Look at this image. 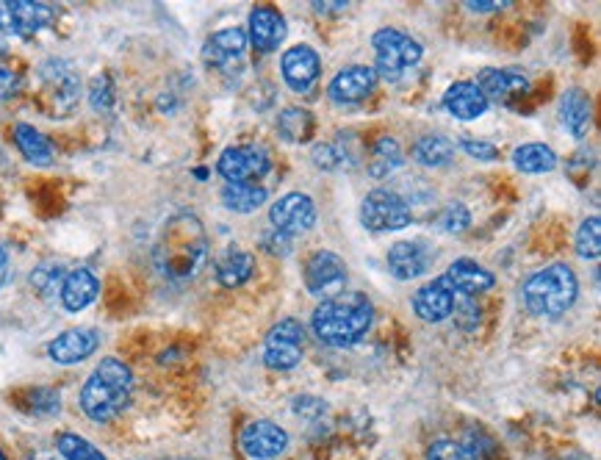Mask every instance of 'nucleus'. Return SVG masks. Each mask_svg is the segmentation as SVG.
I'll list each match as a JSON object with an SVG mask.
<instances>
[{
  "label": "nucleus",
  "mask_w": 601,
  "mask_h": 460,
  "mask_svg": "<svg viewBox=\"0 0 601 460\" xmlns=\"http://www.w3.org/2000/svg\"><path fill=\"white\" fill-rule=\"evenodd\" d=\"M452 305H455V291L449 289L441 278L427 283V286H421L413 294V311H416V316L424 319V322H433V325L452 316Z\"/></svg>",
  "instance_id": "412c9836"
},
{
  "label": "nucleus",
  "mask_w": 601,
  "mask_h": 460,
  "mask_svg": "<svg viewBox=\"0 0 601 460\" xmlns=\"http://www.w3.org/2000/svg\"><path fill=\"white\" fill-rule=\"evenodd\" d=\"M413 222L408 200L391 189H374L363 197L361 203V225L374 233L402 230Z\"/></svg>",
  "instance_id": "423d86ee"
},
{
  "label": "nucleus",
  "mask_w": 601,
  "mask_h": 460,
  "mask_svg": "<svg viewBox=\"0 0 601 460\" xmlns=\"http://www.w3.org/2000/svg\"><path fill=\"white\" fill-rule=\"evenodd\" d=\"M579 280L568 264H549L524 283V305L529 314L557 319L577 303Z\"/></svg>",
  "instance_id": "20e7f679"
},
{
  "label": "nucleus",
  "mask_w": 601,
  "mask_h": 460,
  "mask_svg": "<svg viewBox=\"0 0 601 460\" xmlns=\"http://www.w3.org/2000/svg\"><path fill=\"white\" fill-rule=\"evenodd\" d=\"M374 322L372 300L361 291H341L338 297L322 300L311 314V330L327 347H352L369 333Z\"/></svg>",
  "instance_id": "f257e3e1"
},
{
  "label": "nucleus",
  "mask_w": 601,
  "mask_h": 460,
  "mask_svg": "<svg viewBox=\"0 0 601 460\" xmlns=\"http://www.w3.org/2000/svg\"><path fill=\"white\" fill-rule=\"evenodd\" d=\"M114 100H117V92H114L111 75H97L95 81H92V86H89V103H92V109L111 111L114 109Z\"/></svg>",
  "instance_id": "c9c22d12"
},
{
  "label": "nucleus",
  "mask_w": 601,
  "mask_h": 460,
  "mask_svg": "<svg viewBox=\"0 0 601 460\" xmlns=\"http://www.w3.org/2000/svg\"><path fill=\"white\" fill-rule=\"evenodd\" d=\"M269 222H272V230L289 236V239H297L316 225V203L302 192L283 194L269 208Z\"/></svg>",
  "instance_id": "9d476101"
},
{
  "label": "nucleus",
  "mask_w": 601,
  "mask_h": 460,
  "mask_svg": "<svg viewBox=\"0 0 601 460\" xmlns=\"http://www.w3.org/2000/svg\"><path fill=\"white\" fill-rule=\"evenodd\" d=\"M302 278H305V289L311 291L313 297L330 300V297H338L347 286V264L341 255L330 253V250H316L305 261Z\"/></svg>",
  "instance_id": "1a4fd4ad"
},
{
  "label": "nucleus",
  "mask_w": 601,
  "mask_h": 460,
  "mask_svg": "<svg viewBox=\"0 0 601 460\" xmlns=\"http://www.w3.org/2000/svg\"><path fill=\"white\" fill-rule=\"evenodd\" d=\"M452 314H455V325L460 330H474L480 325V305L474 303V297L460 294V300H455V305H452Z\"/></svg>",
  "instance_id": "e433bc0d"
},
{
  "label": "nucleus",
  "mask_w": 601,
  "mask_h": 460,
  "mask_svg": "<svg viewBox=\"0 0 601 460\" xmlns=\"http://www.w3.org/2000/svg\"><path fill=\"white\" fill-rule=\"evenodd\" d=\"M255 272V255L244 253V250H228L219 258L217 264V280L225 289H239L247 280L253 278Z\"/></svg>",
  "instance_id": "bb28decb"
},
{
  "label": "nucleus",
  "mask_w": 601,
  "mask_h": 460,
  "mask_svg": "<svg viewBox=\"0 0 601 460\" xmlns=\"http://www.w3.org/2000/svg\"><path fill=\"white\" fill-rule=\"evenodd\" d=\"M100 347V333L92 327H73L64 330L61 336L48 344V355L61 366L81 364L86 358H92Z\"/></svg>",
  "instance_id": "4468645a"
},
{
  "label": "nucleus",
  "mask_w": 601,
  "mask_h": 460,
  "mask_svg": "<svg viewBox=\"0 0 601 460\" xmlns=\"http://www.w3.org/2000/svg\"><path fill=\"white\" fill-rule=\"evenodd\" d=\"M477 89H480L485 100H499V103H510L513 97H521L529 89V78L518 70H482L477 75Z\"/></svg>",
  "instance_id": "aec40b11"
},
{
  "label": "nucleus",
  "mask_w": 601,
  "mask_h": 460,
  "mask_svg": "<svg viewBox=\"0 0 601 460\" xmlns=\"http://www.w3.org/2000/svg\"><path fill=\"white\" fill-rule=\"evenodd\" d=\"M208 261V236L194 214H178L161 230L156 242V267L172 280L194 278Z\"/></svg>",
  "instance_id": "f03ea898"
},
{
  "label": "nucleus",
  "mask_w": 601,
  "mask_h": 460,
  "mask_svg": "<svg viewBox=\"0 0 601 460\" xmlns=\"http://www.w3.org/2000/svg\"><path fill=\"white\" fill-rule=\"evenodd\" d=\"M269 153L258 145L228 147L217 161L219 175L228 183H255L269 172Z\"/></svg>",
  "instance_id": "9b49d317"
},
{
  "label": "nucleus",
  "mask_w": 601,
  "mask_h": 460,
  "mask_svg": "<svg viewBox=\"0 0 601 460\" xmlns=\"http://www.w3.org/2000/svg\"><path fill=\"white\" fill-rule=\"evenodd\" d=\"M405 164L402 158V147L394 136H380L372 145V158H369V172L374 178H385L394 170H399Z\"/></svg>",
  "instance_id": "2f4dec72"
},
{
  "label": "nucleus",
  "mask_w": 601,
  "mask_h": 460,
  "mask_svg": "<svg viewBox=\"0 0 601 460\" xmlns=\"http://www.w3.org/2000/svg\"><path fill=\"white\" fill-rule=\"evenodd\" d=\"M280 70H283V81L289 84V89L294 92H308L316 78L322 73V59L319 53L308 45H297L289 48L280 59Z\"/></svg>",
  "instance_id": "2eb2a0df"
},
{
  "label": "nucleus",
  "mask_w": 601,
  "mask_h": 460,
  "mask_svg": "<svg viewBox=\"0 0 601 460\" xmlns=\"http://www.w3.org/2000/svg\"><path fill=\"white\" fill-rule=\"evenodd\" d=\"M435 228L441 230V233H449V236H455V233H463V230L471 225V214L469 208L463 206V203H449L444 206L438 214H435Z\"/></svg>",
  "instance_id": "f704fd0d"
},
{
  "label": "nucleus",
  "mask_w": 601,
  "mask_h": 460,
  "mask_svg": "<svg viewBox=\"0 0 601 460\" xmlns=\"http://www.w3.org/2000/svg\"><path fill=\"white\" fill-rule=\"evenodd\" d=\"M133 391L131 366L120 358H103L81 388V408L92 422H111L128 405Z\"/></svg>",
  "instance_id": "7ed1b4c3"
},
{
  "label": "nucleus",
  "mask_w": 601,
  "mask_h": 460,
  "mask_svg": "<svg viewBox=\"0 0 601 460\" xmlns=\"http://www.w3.org/2000/svg\"><path fill=\"white\" fill-rule=\"evenodd\" d=\"M452 291H460L463 297H477L482 291L493 289V272H488L485 267H480L477 261H469V258H460L452 267L446 269V275L441 278Z\"/></svg>",
  "instance_id": "4be33fe9"
},
{
  "label": "nucleus",
  "mask_w": 601,
  "mask_h": 460,
  "mask_svg": "<svg viewBox=\"0 0 601 460\" xmlns=\"http://www.w3.org/2000/svg\"><path fill=\"white\" fill-rule=\"evenodd\" d=\"M313 9H316V12H322V14L344 12V9H347V3H341V0H333V3H316Z\"/></svg>",
  "instance_id": "de8ad7c7"
},
{
  "label": "nucleus",
  "mask_w": 601,
  "mask_h": 460,
  "mask_svg": "<svg viewBox=\"0 0 601 460\" xmlns=\"http://www.w3.org/2000/svg\"><path fill=\"white\" fill-rule=\"evenodd\" d=\"M560 120L568 128V134L582 136L590 131V122H593V103H590V95L579 86H571L563 97H560Z\"/></svg>",
  "instance_id": "393cba45"
},
{
  "label": "nucleus",
  "mask_w": 601,
  "mask_h": 460,
  "mask_svg": "<svg viewBox=\"0 0 601 460\" xmlns=\"http://www.w3.org/2000/svg\"><path fill=\"white\" fill-rule=\"evenodd\" d=\"M42 86L48 97V109L53 117H67L78 106L81 97V81L75 70L61 59H50L42 64Z\"/></svg>",
  "instance_id": "0eeeda50"
},
{
  "label": "nucleus",
  "mask_w": 601,
  "mask_h": 460,
  "mask_svg": "<svg viewBox=\"0 0 601 460\" xmlns=\"http://www.w3.org/2000/svg\"><path fill=\"white\" fill-rule=\"evenodd\" d=\"M377 73H374V67H366V64H352L347 70H341V73L330 81V89H327V95L330 100H336V103H361L366 97L372 95L374 86H377Z\"/></svg>",
  "instance_id": "dca6fc26"
},
{
  "label": "nucleus",
  "mask_w": 601,
  "mask_h": 460,
  "mask_svg": "<svg viewBox=\"0 0 601 460\" xmlns=\"http://www.w3.org/2000/svg\"><path fill=\"white\" fill-rule=\"evenodd\" d=\"M244 50H247V34L241 28H225L205 39L203 61L217 70H230V67H239Z\"/></svg>",
  "instance_id": "f3484780"
},
{
  "label": "nucleus",
  "mask_w": 601,
  "mask_h": 460,
  "mask_svg": "<svg viewBox=\"0 0 601 460\" xmlns=\"http://www.w3.org/2000/svg\"><path fill=\"white\" fill-rule=\"evenodd\" d=\"M31 400H37L31 408L37 413H56L59 411V394L56 391H50V388H37L34 394H31Z\"/></svg>",
  "instance_id": "37998d69"
},
{
  "label": "nucleus",
  "mask_w": 601,
  "mask_h": 460,
  "mask_svg": "<svg viewBox=\"0 0 601 460\" xmlns=\"http://www.w3.org/2000/svg\"><path fill=\"white\" fill-rule=\"evenodd\" d=\"M513 164L521 172H527V175H543V172H552L557 167V153L549 145L529 142V145H521L513 153Z\"/></svg>",
  "instance_id": "c756f323"
},
{
  "label": "nucleus",
  "mask_w": 601,
  "mask_h": 460,
  "mask_svg": "<svg viewBox=\"0 0 601 460\" xmlns=\"http://www.w3.org/2000/svg\"><path fill=\"white\" fill-rule=\"evenodd\" d=\"M53 6L48 3H34V0H9L0 3V31L14 34V37H31L42 28L53 23Z\"/></svg>",
  "instance_id": "f8f14e48"
},
{
  "label": "nucleus",
  "mask_w": 601,
  "mask_h": 460,
  "mask_svg": "<svg viewBox=\"0 0 601 460\" xmlns=\"http://www.w3.org/2000/svg\"><path fill=\"white\" fill-rule=\"evenodd\" d=\"M39 460H56V458H39Z\"/></svg>",
  "instance_id": "603ef678"
},
{
  "label": "nucleus",
  "mask_w": 601,
  "mask_h": 460,
  "mask_svg": "<svg viewBox=\"0 0 601 460\" xmlns=\"http://www.w3.org/2000/svg\"><path fill=\"white\" fill-rule=\"evenodd\" d=\"M455 156V145L441 134L421 136L419 142L413 145V158L419 161L421 167H446Z\"/></svg>",
  "instance_id": "7c9ffc66"
},
{
  "label": "nucleus",
  "mask_w": 601,
  "mask_h": 460,
  "mask_svg": "<svg viewBox=\"0 0 601 460\" xmlns=\"http://www.w3.org/2000/svg\"><path fill=\"white\" fill-rule=\"evenodd\" d=\"M6 278H9V253L0 247V286L6 283Z\"/></svg>",
  "instance_id": "09e8293b"
},
{
  "label": "nucleus",
  "mask_w": 601,
  "mask_h": 460,
  "mask_svg": "<svg viewBox=\"0 0 601 460\" xmlns=\"http://www.w3.org/2000/svg\"><path fill=\"white\" fill-rule=\"evenodd\" d=\"M97 291H100V280L89 272V269H73L67 272L64 280H61V305L70 311V314H78L97 300Z\"/></svg>",
  "instance_id": "b1692460"
},
{
  "label": "nucleus",
  "mask_w": 601,
  "mask_h": 460,
  "mask_svg": "<svg viewBox=\"0 0 601 460\" xmlns=\"http://www.w3.org/2000/svg\"><path fill=\"white\" fill-rule=\"evenodd\" d=\"M56 447L64 460H106V455L97 447H92L86 438L75 436V433H61L56 438Z\"/></svg>",
  "instance_id": "473e14b6"
},
{
  "label": "nucleus",
  "mask_w": 601,
  "mask_h": 460,
  "mask_svg": "<svg viewBox=\"0 0 601 460\" xmlns=\"http://www.w3.org/2000/svg\"><path fill=\"white\" fill-rule=\"evenodd\" d=\"M427 460H471L469 452L460 447V441L452 438H438L427 449Z\"/></svg>",
  "instance_id": "58836bf2"
},
{
  "label": "nucleus",
  "mask_w": 601,
  "mask_h": 460,
  "mask_svg": "<svg viewBox=\"0 0 601 460\" xmlns=\"http://www.w3.org/2000/svg\"><path fill=\"white\" fill-rule=\"evenodd\" d=\"M266 189L258 183H228L222 189V203L236 214H253L266 203Z\"/></svg>",
  "instance_id": "c85d7f7f"
},
{
  "label": "nucleus",
  "mask_w": 601,
  "mask_h": 460,
  "mask_svg": "<svg viewBox=\"0 0 601 460\" xmlns=\"http://www.w3.org/2000/svg\"><path fill=\"white\" fill-rule=\"evenodd\" d=\"M488 100L482 95L474 81H457L444 92V109L455 117V120H480L488 111Z\"/></svg>",
  "instance_id": "5701e85b"
},
{
  "label": "nucleus",
  "mask_w": 601,
  "mask_h": 460,
  "mask_svg": "<svg viewBox=\"0 0 601 460\" xmlns=\"http://www.w3.org/2000/svg\"><path fill=\"white\" fill-rule=\"evenodd\" d=\"M14 142L20 147L25 161H31L34 167H50L53 164V145L48 142V136H42L28 122H17L14 125Z\"/></svg>",
  "instance_id": "a878e982"
},
{
  "label": "nucleus",
  "mask_w": 601,
  "mask_h": 460,
  "mask_svg": "<svg viewBox=\"0 0 601 460\" xmlns=\"http://www.w3.org/2000/svg\"><path fill=\"white\" fill-rule=\"evenodd\" d=\"M460 147L469 153L471 158H480V161H496L499 158V147L493 142H482V139H463Z\"/></svg>",
  "instance_id": "a19ab883"
},
{
  "label": "nucleus",
  "mask_w": 601,
  "mask_h": 460,
  "mask_svg": "<svg viewBox=\"0 0 601 460\" xmlns=\"http://www.w3.org/2000/svg\"><path fill=\"white\" fill-rule=\"evenodd\" d=\"M577 253L585 261H593L601 255V219L590 217L585 219L577 230Z\"/></svg>",
  "instance_id": "72a5a7b5"
},
{
  "label": "nucleus",
  "mask_w": 601,
  "mask_h": 460,
  "mask_svg": "<svg viewBox=\"0 0 601 460\" xmlns=\"http://www.w3.org/2000/svg\"><path fill=\"white\" fill-rule=\"evenodd\" d=\"M344 158H347V153H344L336 142H325V145L313 147V164L322 167V170H341V167H344Z\"/></svg>",
  "instance_id": "4c0bfd02"
},
{
  "label": "nucleus",
  "mask_w": 601,
  "mask_h": 460,
  "mask_svg": "<svg viewBox=\"0 0 601 460\" xmlns=\"http://www.w3.org/2000/svg\"><path fill=\"white\" fill-rule=\"evenodd\" d=\"M3 56H6V45L0 42V59H3Z\"/></svg>",
  "instance_id": "8fccbe9b"
},
{
  "label": "nucleus",
  "mask_w": 601,
  "mask_h": 460,
  "mask_svg": "<svg viewBox=\"0 0 601 460\" xmlns=\"http://www.w3.org/2000/svg\"><path fill=\"white\" fill-rule=\"evenodd\" d=\"M61 280H64L61 267H39L37 272L31 275V286H34L39 294H50V291L61 289Z\"/></svg>",
  "instance_id": "ea45409f"
},
{
  "label": "nucleus",
  "mask_w": 601,
  "mask_h": 460,
  "mask_svg": "<svg viewBox=\"0 0 601 460\" xmlns=\"http://www.w3.org/2000/svg\"><path fill=\"white\" fill-rule=\"evenodd\" d=\"M305 347V330L297 319H280L264 344V364L277 372H289L302 361Z\"/></svg>",
  "instance_id": "6e6552de"
},
{
  "label": "nucleus",
  "mask_w": 601,
  "mask_h": 460,
  "mask_svg": "<svg viewBox=\"0 0 601 460\" xmlns=\"http://www.w3.org/2000/svg\"><path fill=\"white\" fill-rule=\"evenodd\" d=\"M325 400H319V397H297L294 400V413H300L305 419H316V416H322L325 413Z\"/></svg>",
  "instance_id": "c03bdc74"
},
{
  "label": "nucleus",
  "mask_w": 601,
  "mask_h": 460,
  "mask_svg": "<svg viewBox=\"0 0 601 460\" xmlns=\"http://www.w3.org/2000/svg\"><path fill=\"white\" fill-rule=\"evenodd\" d=\"M510 0H469L466 6H469V12L477 14H491V12H502Z\"/></svg>",
  "instance_id": "49530a36"
},
{
  "label": "nucleus",
  "mask_w": 601,
  "mask_h": 460,
  "mask_svg": "<svg viewBox=\"0 0 601 460\" xmlns=\"http://www.w3.org/2000/svg\"><path fill=\"white\" fill-rule=\"evenodd\" d=\"M239 444L253 460H275L289 447V433L283 427H277L275 422L258 419L241 430Z\"/></svg>",
  "instance_id": "ddd939ff"
},
{
  "label": "nucleus",
  "mask_w": 601,
  "mask_h": 460,
  "mask_svg": "<svg viewBox=\"0 0 601 460\" xmlns=\"http://www.w3.org/2000/svg\"><path fill=\"white\" fill-rule=\"evenodd\" d=\"M0 460H9V458H6V455H3V452H0Z\"/></svg>",
  "instance_id": "3c124183"
},
{
  "label": "nucleus",
  "mask_w": 601,
  "mask_h": 460,
  "mask_svg": "<svg viewBox=\"0 0 601 460\" xmlns=\"http://www.w3.org/2000/svg\"><path fill=\"white\" fill-rule=\"evenodd\" d=\"M277 131L280 136L291 142V145H305L311 142L313 131H316V120L308 109H297V106H289V109L280 111L277 117Z\"/></svg>",
  "instance_id": "cd10ccee"
},
{
  "label": "nucleus",
  "mask_w": 601,
  "mask_h": 460,
  "mask_svg": "<svg viewBox=\"0 0 601 460\" xmlns=\"http://www.w3.org/2000/svg\"><path fill=\"white\" fill-rule=\"evenodd\" d=\"M23 89V75L0 64V100H12Z\"/></svg>",
  "instance_id": "79ce46f5"
},
{
  "label": "nucleus",
  "mask_w": 601,
  "mask_h": 460,
  "mask_svg": "<svg viewBox=\"0 0 601 460\" xmlns=\"http://www.w3.org/2000/svg\"><path fill=\"white\" fill-rule=\"evenodd\" d=\"M286 34V17L275 6H255L250 12V42L258 53H272L280 48Z\"/></svg>",
  "instance_id": "6ab92c4d"
},
{
  "label": "nucleus",
  "mask_w": 601,
  "mask_h": 460,
  "mask_svg": "<svg viewBox=\"0 0 601 460\" xmlns=\"http://www.w3.org/2000/svg\"><path fill=\"white\" fill-rule=\"evenodd\" d=\"M374 56V73L377 78H388V81H397L399 75L405 73L408 67L419 64L421 61V45L408 34H402L397 28H380L372 37Z\"/></svg>",
  "instance_id": "39448f33"
},
{
  "label": "nucleus",
  "mask_w": 601,
  "mask_h": 460,
  "mask_svg": "<svg viewBox=\"0 0 601 460\" xmlns=\"http://www.w3.org/2000/svg\"><path fill=\"white\" fill-rule=\"evenodd\" d=\"M388 269L397 280H413L424 275L435 261V253L424 242H397L388 250Z\"/></svg>",
  "instance_id": "a211bd4d"
},
{
  "label": "nucleus",
  "mask_w": 601,
  "mask_h": 460,
  "mask_svg": "<svg viewBox=\"0 0 601 460\" xmlns=\"http://www.w3.org/2000/svg\"><path fill=\"white\" fill-rule=\"evenodd\" d=\"M264 247L269 250V253L289 255L291 253V239H289V236H283V233H277V230H272L269 236H264Z\"/></svg>",
  "instance_id": "a18cd8bd"
}]
</instances>
